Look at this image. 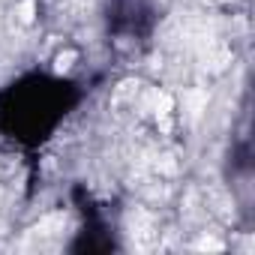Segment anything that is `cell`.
I'll return each mask as SVG.
<instances>
[{
    "mask_svg": "<svg viewBox=\"0 0 255 255\" xmlns=\"http://www.w3.org/2000/svg\"><path fill=\"white\" fill-rule=\"evenodd\" d=\"M33 9H36L33 0H24V3L18 6V18H21V21H30V18H33Z\"/></svg>",
    "mask_w": 255,
    "mask_h": 255,
    "instance_id": "cell-1",
    "label": "cell"
}]
</instances>
